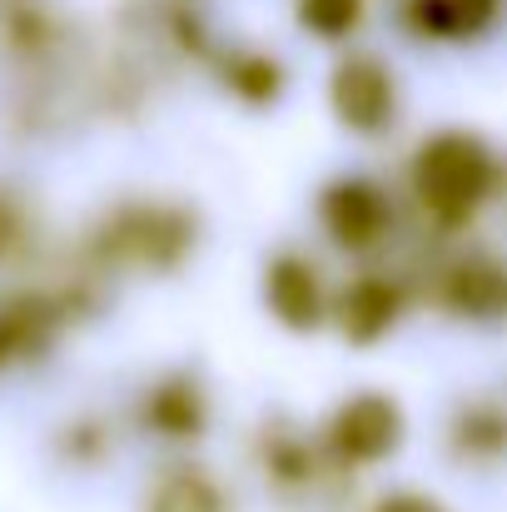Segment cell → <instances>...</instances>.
I'll return each instance as SVG.
<instances>
[{
  "label": "cell",
  "mask_w": 507,
  "mask_h": 512,
  "mask_svg": "<svg viewBox=\"0 0 507 512\" xmlns=\"http://www.w3.org/2000/svg\"><path fill=\"white\" fill-rule=\"evenodd\" d=\"M413 184L438 219H468L493 189V155L473 135H438L418 150Z\"/></svg>",
  "instance_id": "6da1fadb"
},
{
  "label": "cell",
  "mask_w": 507,
  "mask_h": 512,
  "mask_svg": "<svg viewBox=\"0 0 507 512\" xmlns=\"http://www.w3.org/2000/svg\"><path fill=\"white\" fill-rule=\"evenodd\" d=\"M334 110L338 120L358 135H378L393 115V75L368 60V55H353L334 70Z\"/></svg>",
  "instance_id": "7a4b0ae2"
},
{
  "label": "cell",
  "mask_w": 507,
  "mask_h": 512,
  "mask_svg": "<svg viewBox=\"0 0 507 512\" xmlns=\"http://www.w3.org/2000/svg\"><path fill=\"white\" fill-rule=\"evenodd\" d=\"M398 433H403V423H398L393 398L368 393V398H353V403L338 408L334 428H329V443H334L338 458H348V463H373V458L393 453Z\"/></svg>",
  "instance_id": "3957f363"
},
{
  "label": "cell",
  "mask_w": 507,
  "mask_h": 512,
  "mask_svg": "<svg viewBox=\"0 0 507 512\" xmlns=\"http://www.w3.org/2000/svg\"><path fill=\"white\" fill-rule=\"evenodd\" d=\"M324 219H329L338 244H373L383 234V224H388V204H383V194L373 184L343 179V184H334L324 194Z\"/></svg>",
  "instance_id": "277c9868"
},
{
  "label": "cell",
  "mask_w": 507,
  "mask_h": 512,
  "mask_svg": "<svg viewBox=\"0 0 507 512\" xmlns=\"http://www.w3.org/2000/svg\"><path fill=\"white\" fill-rule=\"evenodd\" d=\"M264 294H269V309H274L289 329H314L319 314H324L319 274H314L304 259H294V254L274 259V269H269V279H264Z\"/></svg>",
  "instance_id": "5b68a950"
},
{
  "label": "cell",
  "mask_w": 507,
  "mask_h": 512,
  "mask_svg": "<svg viewBox=\"0 0 507 512\" xmlns=\"http://www.w3.org/2000/svg\"><path fill=\"white\" fill-rule=\"evenodd\" d=\"M393 314H398V294H393V284H383V279H358V284L343 294V304H338L343 334L358 343L378 339V334L393 324Z\"/></svg>",
  "instance_id": "8992f818"
},
{
  "label": "cell",
  "mask_w": 507,
  "mask_h": 512,
  "mask_svg": "<svg viewBox=\"0 0 507 512\" xmlns=\"http://www.w3.org/2000/svg\"><path fill=\"white\" fill-rule=\"evenodd\" d=\"M498 0H413V25L423 35H438V40H458V35H473L493 20Z\"/></svg>",
  "instance_id": "52a82bcc"
},
{
  "label": "cell",
  "mask_w": 507,
  "mask_h": 512,
  "mask_svg": "<svg viewBox=\"0 0 507 512\" xmlns=\"http://www.w3.org/2000/svg\"><path fill=\"white\" fill-rule=\"evenodd\" d=\"M299 20L319 35H343L358 25V0H299Z\"/></svg>",
  "instance_id": "ba28073f"
},
{
  "label": "cell",
  "mask_w": 507,
  "mask_h": 512,
  "mask_svg": "<svg viewBox=\"0 0 507 512\" xmlns=\"http://www.w3.org/2000/svg\"><path fill=\"white\" fill-rule=\"evenodd\" d=\"M155 512H219V498L199 478H179V483H169L165 493H160Z\"/></svg>",
  "instance_id": "9c48e42d"
},
{
  "label": "cell",
  "mask_w": 507,
  "mask_h": 512,
  "mask_svg": "<svg viewBox=\"0 0 507 512\" xmlns=\"http://www.w3.org/2000/svg\"><path fill=\"white\" fill-rule=\"evenodd\" d=\"M155 423H165L169 433H194L199 428V408H194V393L184 383H169V393L155 408Z\"/></svg>",
  "instance_id": "30bf717a"
},
{
  "label": "cell",
  "mask_w": 507,
  "mask_h": 512,
  "mask_svg": "<svg viewBox=\"0 0 507 512\" xmlns=\"http://www.w3.org/2000/svg\"><path fill=\"white\" fill-rule=\"evenodd\" d=\"M378 512H443L433 498H418V493H393V498H383Z\"/></svg>",
  "instance_id": "8fae6325"
}]
</instances>
